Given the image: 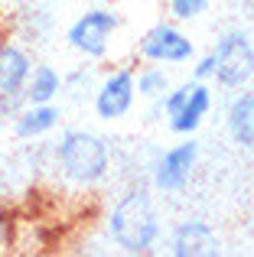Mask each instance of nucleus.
<instances>
[{
	"instance_id": "1",
	"label": "nucleus",
	"mask_w": 254,
	"mask_h": 257,
	"mask_svg": "<svg viewBox=\"0 0 254 257\" xmlns=\"http://www.w3.org/2000/svg\"><path fill=\"white\" fill-rule=\"evenodd\" d=\"M108 231H111V241L127 254H147L157 244L160 218L147 189H131L114 202L111 218H108Z\"/></svg>"
},
{
	"instance_id": "2",
	"label": "nucleus",
	"mask_w": 254,
	"mask_h": 257,
	"mask_svg": "<svg viewBox=\"0 0 254 257\" xmlns=\"http://www.w3.org/2000/svg\"><path fill=\"white\" fill-rule=\"evenodd\" d=\"M56 166L75 186H95L111 170V150L91 131H65L56 147Z\"/></svg>"
},
{
	"instance_id": "3",
	"label": "nucleus",
	"mask_w": 254,
	"mask_h": 257,
	"mask_svg": "<svg viewBox=\"0 0 254 257\" xmlns=\"http://www.w3.org/2000/svg\"><path fill=\"white\" fill-rule=\"evenodd\" d=\"M212 62H215L212 78H218V85L244 88L254 78V46H251V39L238 30L225 33L215 43V49H212Z\"/></svg>"
},
{
	"instance_id": "4",
	"label": "nucleus",
	"mask_w": 254,
	"mask_h": 257,
	"mask_svg": "<svg viewBox=\"0 0 254 257\" xmlns=\"http://www.w3.org/2000/svg\"><path fill=\"white\" fill-rule=\"evenodd\" d=\"M114 30H117V17L111 10H101V7H98V10L82 13V17L69 26L65 39H69V46L75 52H82V56H88V59H101L104 52H108V43H111V36H114Z\"/></svg>"
},
{
	"instance_id": "5",
	"label": "nucleus",
	"mask_w": 254,
	"mask_h": 257,
	"mask_svg": "<svg viewBox=\"0 0 254 257\" xmlns=\"http://www.w3.org/2000/svg\"><path fill=\"white\" fill-rule=\"evenodd\" d=\"M192 52H196L192 39L186 36V33H179L176 26H170V23L153 26V30L144 33V39H140V56L153 65H183V62L192 59Z\"/></svg>"
},
{
	"instance_id": "6",
	"label": "nucleus",
	"mask_w": 254,
	"mask_h": 257,
	"mask_svg": "<svg viewBox=\"0 0 254 257\" xmlns=\"http://www.w3.org/2000/svg\"><path fill=\"white\" fill-rule=\"evenodd\" d=\"M134 94H137V88H134V72L131 69L111 72V75L95 88V114L101 120L124 117L134 107Z\"/></svg>"
},
{
	"instance_id": "7",
	"label": "nucleus",
	"mask_w": 254,
	"mask_h": 257,
	"mask_svg": "<svg viewBox=\"0 0 254 257\" xmlns=\"http://www.w3.org/2000/svg\"><path fill=\"white\" fill-rule=\"evenodd\" d=\"M196 157H199V144L196 140H186V144H176L160 157V163L153 166V186L163 189V192H179L189 179L192 166H196Z\"/></svg>"
},
{
	"instance_id": "8",
	"label": "nucleus",
	"mask_w": 254,
	"mask_h": 257,
	"mask_svg": "<svg viewBox=\"0 0 254 257\" xmlns=\"http://www.w3.org/2000/svg\"><path fill=\"white\" fill-rule=\"evenodd\" d=\"M170 251L176 257H215L218 254V238H215L209 221L189 218L173 231Z\"/></svg>"
},
{
	"instance_id": "9",
	"label": "nucleus",
	"mask_w": 254,
	"mask_h": 257,
	"mask_svg": "<svg viewBox=\"0 0 254 257\" xmlns=\"http://www.w3.org/2000/svg\"><path fill=\"white\" fill-rule=\"evenodd\" d=\"M209 111H212V88L205 85V82H192L186 104L170 117V131L189 137V134L199 131V124L205 120V114H209Z\"/></svg>"
},
{
	"instance_id": "10",
	"label": "nucleus",
	"mask_w": 254,
	"mask_h": 257,
	"mask_svg": "<svg viewBox=\"0 0 254 257\" xmlns=\"http://www.w3.org/2000/svg\"><path fill=\"white\" fill-rule=\"evenodd\" d=\"M30 72H33L30 56L20 46L0 43V98L4 94H23Z\"/></svg>"
},
{
	"instance_id": "11",
	"label": "nucleus",
	"mask_w": 254,
	"mask_h": 257,
	"mask_svg": "<svg viewBox=\"0 0 254 257\" xmlns=\"http://www.w3.org/2000/svg\"><path fill=\"white\" fill-rule=\"evenodd\" d=\"M225 127H228V137L235 140L238 147L254 150V91H241L228 104Z\"/></svg>"
},
{
	"instance_id": "12",
	"label": "nucleus",
	"mask_w": 254,
	"mask_h": 257,
	"mask_svg": "<svg viewBox=\"0 0 254 257\" xmlns=\"http://www.w3.org/2000/svg\"><path fill=\"white\" fill-rule=\"evenodd\" d=\"M13 120H17L13 131H17L20 140L43 137V134H49L59 124V107H52V101H46V104H26Z\"/></svg>"
},
{
	"instance_id": "13",
	"label": "nucleus",
	"mask_w": 254,
	"mask_h": 257,
	"mask_svg": "<svg viewBox=\"0 0 254 257\" xmlns=\"http://www.w3.org/2000/svg\"><path fill=\"white\" fill-rule=\"evenodd\" d=\"M62 91V75H59L52 65H36L26 78V88H23V98L26 104H46L52 101L56 94Z\"/></svg>"
},
{
	"instance_id": "14",
	"label": "nucleus",
	"mask_w": 254,
	"mask_h": 257,
	"mask_svg": "<svg viewBox=\"0 0 254 257\" xmlns=\"http://www.w3.org/2000/svg\"><path fill=\"white\" fill-rule=\"evenodd\" d=\"M134 88H137V94L157 101V98H163V91L170 88V75H166L163 69H157V65H150V69H144L134 78Z\"/></svg>"
},
{
	"instance_id": "15",
	"label": "nucleus",
	"mask_w": 254,
	"mask_h": 257,
	"mask_svg": "<svg viewBox=\"0 0 254 257\" xmlns=\"http://www.w3.org/2000/svg\"><path fill=\"white\" fill-rule=\"evenodd\" d=\"M186 98H189V85H176V88H166L163 98H157V101H160V111H163L166 117H173V114L186 104Z\"/></svg>"
},
{
	"instance_id": "16",
	"label": "nucleus",
	"mask_w": 254,
	"mask_h": 257,
	"mask_svg": "<svg viewBox=\"0 0 254 257\" xmlns=\"http://www.w3.org/2000/svg\"><path fill=\"white\" fill-rule=\"evenodd\" d=\"M170 10L176 20H196L209 10V0H170Z\"/></svg>"
},
{
	"instance_id": "17",
	"label": "nucleus",
	"mask_w": 254,
	"mask_h": 257,
	"mask_svg": "<svg viewBox=\"0 0 254 257\" xmlns=\"http://www.w3.org/2000/svg\"><path fill=\"white\" fill-rule=\"evenodd\" d=\"M212 72H215V62H212V52H209V56H202L196 62V69H192V82H209Z\"/></svg>"
},
{
	"instance_id": "18",
	"label": "nucleus",
	"mask_w": 254,
	"mask_h": 257,
	"mask_svg": "<svg viewBox=\"0 0 254 257\" xmlns=\"http://www.w3.org/2000/svg\"><path fill=\"white\" fill-rule=\"evenodd\" d=\"M7 238V215H4V205H0V244H4Z\"/></svg>"
}]
</instances>
